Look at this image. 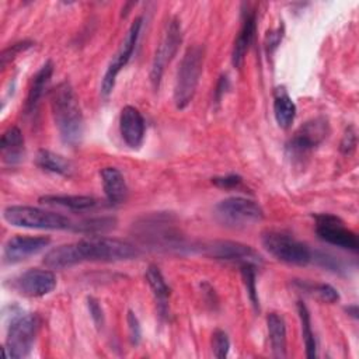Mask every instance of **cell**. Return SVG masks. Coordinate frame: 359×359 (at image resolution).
<instances>
[{
    "mask_svg": "<svg viewBox=\"0 0 359 359\" xmlns=\"http://www.w3.org/2000/svg\"><path fill=\"white\" fill-rule=\"evenodd\" d=\"M50 109L62 142L69 146L80 143L84 119L79 98L69 81L59 83L50 91Z\"/></svg>",
    "mask_w": 359,
    "mask_h": 359,
    "instance_id": "obj_1",
    "label": "cell"
},
{
    "mask_svg": "<svg viewBox=\"0 0 359 359\" xmlns=\"http://www.w3.org/2000/svg\"><path fill=\"white\" fill-rule=\"evenodd\" d=\"M76 264L91 262H116L133 259L139 255V250L123 240L102 236H88L72 243Z\"/></svg>",
    "mask_w": 359,
    "mask_h": 359,
    "instance_id": "obj_2",
    "label": "cell"
},
{
    "mask_svg": "<svg viewBox=\"0 0 359 359\" xmlns=\"http://www.w3.org/2000/svg\"><path fill=\"white\" fill-rule=\"evenodd\" d=\"M203 60H205L203 46L194 45L185 50L177 70L174 91H172V100L178 109L187 108L192 101L196 93L201 74H202Z\"/></svg>",
    "mask_w": 359,
    "mask_h": 359,
    "instance_id": "obj_3",
    "label": "cell"
},
{
    "mask_svg": "<svg viewBox=\"0 0 359 359\" xmlns=\"http://www.w3.org/2000/svg\"><path fill=\"white\" fill-rule=\"evenodd\" d=\"M3 219L14 227L36 229V230H73L74 222L67 216L49 212L41 208L11 205L4 208Z\"/></svg>",
    "mask_w": 359,
    "mask_h": 359,
    "instance_id": "obj_4",
    "label": "cell"
},
{
    "mask_svg": "<svg viewBox=\"0 0 359 359\" xmlns=\"http://www.w3.org/2000/svg\"><path fill=\"white\" fill-rule=\"evenodd\" d=\"M39 320L36 314L14 311L7 330L6 345L3 352L7 358H25L29 355L36 337Z\"/></svg>",
    "mask_w": 359,
    "mask_h": 359,
    "instance_id": "obj_5",
    "label": "cell"
},
{
    "mask_svg": "<svg viewBox=\"0 0 359 359\" xmlns=\"http://www.w3.org/2000/svg\"><path fill=\"white\" fill-rule=\"evenodd\" d=\"M215 216L223 226L241 229L261 222L264 219V210L257 202L248 198L231 196L220 201L215 206Z\"/></svg>",
    "mask_w": 359,
    "mask_h": 359,
    "instance_id": "obj_6",
    "label": "cell"
},
{
    "mask_svg": "<svg viewBox=\"0 0 359 359\" xmlns=\"http://www.w3.org/2000/svg\"><path fill=\"white\" fill-rule=\"evenodd\" d=\"M264 248L278 261L290 265H307L313 261V251L302 241L280 231H266L262 238Z\"/></svg>",
    "mask_w": 359,
    "mask_h": 359,
    "instance_id": "obj_7",
    "label": "cell"
},
{
    "mask_svg": "<svg viewBox=\"0 0 359 359\" xmlns=\"http://www.w3.org/2000/svg\"><path fill=\"white\" fill-rule=\"evenodd\" d=\"M182 42V29L181 22L178 18L170 20L167 24L164 36L156 49L151 69H150V81L153 84V88L157 90L161 83V77L164 74V70L167 65L172 60V57L177 55L178 48Z\"/></svg>",
    "mask_w": 359,
    "mask_h": 359,
    "instance_id": "obj_8",
    "label": "cell"
},
{
    "mask_svg": "<svg viewBox=\"0 0 359 359\" xmlns=\"http://www.w3.org/2000/svg\"><path fill=\"white\" fill-rule=\"evenodd\" d=\"M140 28H142V17H137L129 27L118 52L114 55V57L111 59V62L104 73V77L101 80V94L104 97H108L112 93V90L115 87L116 76L130 60L133 50L136 48V43H137L139 35H140Z\"/></svg>",
    "mask_w": 359,
    "mask_h": 359,
    "instance_id": "obj_9",
    "label": "cell"
},
{
    "mask_svg": "<svg viewBox=\"0 0 359 359\" xmlns=\"http://www.w3.org/2000/svg\"><path fill=\"white\" fill-rule=\"evenodd\" d=\"M330 133V126L325 118L317 116L303 123L286 144V151L290 157H303L318 144H321Z\"/></svg>",
    "mask_w": 359,
    "mask_h": 359,
    "instance_id": "obj_10",
    "label": "cell"
},
{
    "mask_svg": "<svg viewBox=\"0 0 359 359\" xmlns=\"http://www.w3.org/2000/svg\"><path fill=\"white\" fill-rule=\"evenodd\" d=\"M316 233L323 241L335 247L353 252L359 248L358 236L349 230L338 216L331 213H321L316 216Z\"/></svg>",
    "mask_w": 359,
    "mask_h": 359,
    "instance_id": "obj_11",
    "label": "cell"
},
{
    "mask_svg": "<svg viewBox=\"0 0 359 359\" xmlns=\"http://www.w3.org/2000/svg\"><path fill=\"white\" fill-rule=\"evenodd\" d=\"M205 254L213 259L234 262L240 266L244 264H252L255 266L262 264V257L251 247L238 241L231 240H215L208 243L205 247Z\"/></svg>",
    "mask_w": 359,
    "mask_h": 359,
    "instance_id": "obj_12",
    "label": "cell"
},
{
    "mask_svg": "<svg viewBox=\"0 0 359 359\" xmlns=\"http://www.w3.org/2000/svg\"><path fill=\"white\" fill-rule=\"evenodd\" d=\"M50 243L45 236H14L3 247V262L13 265L45 250Z\"/></svg>",
    "mask_w": 359,
    "mask_h": 359,
    "instance_id": "obj_13",
    "label": "cell"
},
{
    "mask_svg": "<svg viewBox=\"0 0 359 359\" xmlns=\"http://www.w3.org/2000/svg\"><path fill=\"white\" fill-rule=\"evenodd\" d=\"M14 287L24 296L42 297L56 287V276L49 268H32L14 280Z\"/></svg>",
    "mask_w": 359,
    "mask_h": 359,
    "instance_id": "obj_14",
    "label": "cell"
},
{
    "mask_svg": "<svg viewBox=\"0 0 359 359\" xmlns=\"http://www.w3.org/2000/svg\"><path fill=\"white\" fill-rule=\"evenodd\" d=\"M144 130V118L140 111L132 105L123 107L119 115V132L122 140L130 149H137L143 143Z\"/></svg>",
    "mask_w": 359,
    "mask_h": 359,
    "instance_id": "obj_15",
    "label": "cell"
},
{
    "mask_svg": "<svg viewBox=\"0 0 359 359\" xmlns=\"http://www.w3.org/2000/svg\"><path fill=\"white\" fill-rule=\"evenodd\" d=\"M255 31H257V13L255 10L247 6V8L243 10L241 27L234 39L233 52H231V62L236 67H241L245 53L254 41Z\"/></svg>",
    "mask_w": 359,
    "mask_h": 359,
    "instance_id": "obj_16",
    "label": "cell"
},
{
    "mask_svg": "<svg viewBox=\"0 0 359 359\" xmlns=\"http://www.w3.org/2000/svg\"><path fill=\"white\" fill-rule=\"evenodd\" d=\"M102 188L108 202L121 203L126 199L128 185L123 174L116 167H104L100 171Z\"/></svg>",
    "mask_w": 359,
    "mask_h": 359,
    "instance_id": "obj_17",
    "label": "cell"
},
{
    "mask_svg": "<svg viewBox=\"0 0 359 359\" xmlns=\"http://www.w3.org/2000/svg\"><path fill=\"white\" fill-rule=\"evenodd\" d=\"M52 73H53V63L50 60H48L41 66V69L32 77V83L28 90V95H27L25 107H24L27 114H32L36 109L38 102L42 98V95L50 81Z\"/></svg>",
    "mask_w": 359,
    "mask_h": 359,
    "instance_id": "obj_18",
    "label": "cell"
},
{
    "mask_svg": "<svg viewBox=\"0 0 359 359\" xmlns=\"http://www.w3.org/2000/svg\"><path fill=\"white\" fill-rule=\"evenodd\" d=\"M1 156L7 164H18L24 156V136L17 126L8 128L1 136Z\"/></svg>",
    "mask_w": 359,
    "mask_h": 359,
    "instance_id": "obj_19",
    "label": "cell"
},
{
    "mask_svg": "<svg viewBox=\"0 0 359 359\" xmlns=\"http://www.w3.org/2000/svg\"><path fill=\"white\" fill-rule=\"evenodd\" d=\"M144 278L153 292V296L157 303V310L161 317L167 316L168 313V297H170V287L164 280L161 271L156 265H149L144 273Z\"/></svg>",
    "mask_w": 359,
    "mask_h": 359,
    "instance_id": "obj_20",
    "label": "cell"
},
{
    "mask_svg": "<svg viewBox=\"0 0 359 359\" xmlns=\"http://www.w3.org/2000/svg\"><path fill=\"white\" fill-rule=\"evenodd\" d=\"M39 202L48 206H60L74 212L88 210L98 205V201L88 195H45L39 198Z\"/></svg>",
    "mask_w": 359,
    "mask_h": 359,
    "instance_id": "obj_21",
    "label": "cell"
},
{
    "mask_svg": "<svg viewBox=\"0 0 359 359\" xmlns=\"http://www.w3.org/2000/svg\"><path fill=\"white\" fill-rule=\"evenodd\" d=\"M266 328L272 353L275 358L286 356V324L282 316L278 313H269L266 316Z\"/></svg>",
    "mask_w": 359,
    "mask_h": 359,
    "instance_id": "obj_22",
    "label": "cell"
},
{
    "mask_svg": "<svg viewBox=\"0 0 359 359\" xmlns=\"http://www.w3.org/2000/svg\"><path fill=\"white\" fill-rule=\"evenodd\" d=\"M35 163L39 168L57 174V175H63V177H69L73 172V164L65 158L63 156L53 153L50 150L46 149H39L36 156H35Z\"/></svg>",
    "mask_w": 359,
    "mask_h": 359,
    "instance_id": "obj_23",
    "label": "cell"
},
{
    "mask_svg": "<svg viewBox=\"0 0 359 359\" xmlns=\"http://www.w3.org/2000/svg\"><path fill=\"white\" fill-rule=\"evenodd\" d=\"M273 115L276 123L283 129H287L294 121L296 104L285 91L276 93L273 98Z\"/></svg>",
    "mask_w": 359,
    "mask_h": 359,
    "instance_id": "obj_24",
    "label": "cell"
},
{
    "mask_svg": "<svg viewBox=\"0 0 359 359\" xmlns=\"http://www.w3.org/2000/svg\"><path fill=\"white\" fill-rule=\"evenodd\" d=\"M297 314L300 320V328H302V337L306 348V356L309 359H314L317 356V342L314 332L311 330V320L307 306L303 302H297Z\"/></svg>",
    "mask_w": 359,
    "mask_h": 359,
    "instance_id": "obj_25",
    "label": "cell"
},
{
    "mask_svg": "<svg viewBox=\"0 0 359 359\" xmlns=\"http://www.w3.org/2000/svg\"><path fill=\"white\" fill-rule=\"evenodd\" d=\"M116 220L114 217H91L86 219L81 222H74V229L73 231L79 233H86V234H97L107 231L115 226Z\"/></svg>",
    "mask_w": 359,
    "mask_h": 359,
    "instance_id": "obj_26",
    "label": "cell"
},
{
    "mask_svg": "<svg viewBox=\"0 0 359 359\" xmlns=\"http://www.w3.org/2000/svg\"><path fill=\"white\" fill-rule=\"evenodd\" d=\"M241 269V276H243V282L248 294V299L251 302V304L255 307V310L259 309V299H258V292H257V266L252 264H244L240 266Z\"/></svg>",
    "mask_w": 359,
    "mask_h": 359,
    "instance_id": "obj_27",
    "label": "cell"
},
{
    "mask_svg": "<svg viewBox=\"0 0 359 359\" xmlns=\"http://www.w3.org/2000/svg\"><path fill=\"white\" fill-rule=\"evenodd\" d=\"M212 351L217 359H224L230 351V339L223 330H215L212 334Z\"/></svg>",
    "mask_w": 359,
    "mask_h": 359,
    "instance_id": "obj_28",
    "label": "cell"
},
{
    "mask_svg": "<svg viewBox=\"0 0 359 359\" xmlns=\"http://www.w3.org/2000/svg\"><path fill=\"white\" fill-rule=\"evenodd\" d=\"M307 290L313 292V294H316L320 300L327 303H335L339 299L338 290L328 283H318L314 286H309Z\"/></svg>",
    "mask_w": 359,
    "mask_h": 359,
    "instance_id": "obj_29",
    "label": "cell"
},
{
    "mask_svg": "<svg viewBox=\"0 0 359 359\" xmlns=\"http://www.w3.org/2000/svg\"><path fill=\"white\" fill-rule=\"evenodd\" d=\"M32 45H34V43H32L31 41H20V42L13 43L11 46L6 48V49L1 52V56H0V59H1V67H6V65H7L8 62H11L13 59H15L18 53H21V52L29 49Z\"/></svg>",
    "mask_w": 359,
    "mask_h": 359,
    "instance_id": "obj_30",
    "label": "cell"
},
{
    "mask_svg": "<svg viewBox=\"0 0 359 359\" xmlns=\"http://www.w3.org/2000/svg\"><path fill=\"white\" fill-rule=\"evenodd\" d=\"M126 321H128V330H129V339L132 345H139L142 339V327L140 323L136 317V314L129 310L126 314Z\"/></svg>",
    "mask_w": 359,
    "mask_h": 359,
    "instance_id": "obj_31",
    "label": "cell"
},
{
    "mask_svg": "<svg viewBox=\"0 0 359 359\" xmlns=\"http://www.w3.org/2000/svg\"><path fill=\"white\" fill-rule=\"evenodd\" d=\"M355 147H356V130L353 126H348L341 140V146H339L341 153L345 156H349L353 153Z\"/></svg>",
    "mask_w": 359,
    "mask_h": 359,
    "instance_id": "obj_32",
    "label": "cell"
},
{
    "mask_svg": "<svg viewBox=\"0 0 359 359\" xmlns=\"http://www.w3.org/2000/svg\"><path fill=\"white\" fill-rule=\"evenodd\" d=\"M212 182L223 189H230V188H236L238 185H241L243 178L238 174H227V175H222V177H215L212 178Z\"/></svg>",
    "mask_w": 359,
    "mask_h": 359,
    "instance_id": "obj_33",
    "label": "cell"
},
{
    "mask_svg": "<svg viewBox=\"0 0 359 359\" xmlns=\"http://www.w3.org/2000/svg\"><path fill=\"white\" fill-rule=\"evenodd\" d=\"M87 306H88V311H90V316H91L94 324L97 327H102V324H104V313H102V309H101L100 303L94 297H88L87 299Z\"/></svg>",
    "mask_w": 359,
    "mask_h": 359,
    "instance_id": "obj_34",
    "label": "cell"
},
{
    "mask_svg": "<svg viewBox=\"0 0 359 359\" xmlns=\"http://www.w3.org/2000/svg\"><path fill=\"white\" fill-rule=\"evenodd\" d=\"M282 39V31H276V32H271L268 35V41H266V48H268V52H272L280 42Z\"/></svg>",
    "mask_w": 359,
    "mask_h": 359,
    "instance_id": "obj_35",
    "label": "cell"
}]
</instances>
